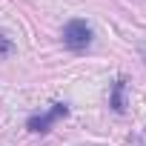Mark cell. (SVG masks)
<instances>
[{
  "label": "cell",
  "instance_id": "1",
  "mask_svg": "<svg viewBox=\"0 0 146 146\" xmlns=\"http://www.w3.org/2000/svg\"><path fill=\"white\" fill-rule=\"evenodd\" d=\"M63 43L69 49H75V52L86 49L92 43V29L86 26V20H69L66 29H63Z\"/></svg>",
  "mask_w": 146,
  "mask_h": 146
},
{
  "label": "cell",
  "instance_id": "2",
  "mask_svg": "<svg viewBox=\"0 0 146 146\" xmlns=\"http://www.w3.org/2000/svg\"><path fill=\"white\" fill-rule=\"evenodd\" d=\"M66 115H69V109H66L63 103H54L46 115H35V117H29L26 126H29L32 132H40V135H43V132H49V126H52L57 117H66Z\"/></svg>",
  "mask_w": 146,
  "mask_h": 146
},
{
  "label": "cell",
  "instance_id": "3",
  "mask_svg": "<svg viewBox=\"0 0 146 146\" xmlns=\"http://www.w3.org/2000/svg\"><path fill=\"white\" fill-rule=\"evenodd\" d=\"M123 89H126V80H117L115 83V92H112V109L115 112H123L126 103H123Z\"/></svg>",
  "mask_w": 146,
  "mask_h": 146
},
{
  "label": "cell",
  "instance_id": "4",
  "mask_svg": "<svg viewBox=\"0 0 146 146\" xmlns=\"http://www.w3.org/2000/svg\"><path fill=\"white\" fill-rule=\"evenodd\" d=\"M12 52H15V43H12L3 32H0V57H9Z\"/></svg>",
  "mask_w": 146,
  "mask_h": 146
},
{
  "label": "cell",
  "instance_id": "5",
  "mask_svg": "<svg viewBox=\"0 0 146 146\" xmlns=\"http://www.w3.org/2000/svg\"><path fill=\"white\" fill-rule=\"evenodd\" d=\"M140 57H143V63H146V43H140Z\"/></svg>",
  "mask_w": 146,
  "mask_h": 146
}]
</instances>
